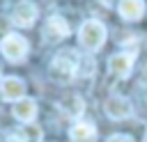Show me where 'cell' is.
Masks as SVG:
<instances>
[{
  "instance_id": "obj_1",
  "label": "cell",
  "mask_w": 147,
  "mask_h": 142,
  "mask_svg": "<svg viewBox=\"0 0 147 142\" xmlns=\"http://www.w3.org/2000/svg\"><path fill=\"white\" fill-rule=\"evenodd\" d=\"M78 60H80V55H78L76 50H60V53L53 57L51 66H48L51 80H55V82H60V85L71 82L74 76H78Z\"/></svg>"
},
{
  "instance_id": "obj_2",
  "label": "cell",
  "mask_w": 147,
  "mask_h": 142,
  "mask_svg": "<svg viewBox=\"0 0 147 142\" xmlns=\"http://www.w3.org/2000/svg\"><path fill=\"white\" fill-rule=\"evenodd\" d=\"M78 41L90 53L99 50L106 44V27H103V23L101 21H94V18L92 21H85L80 25V30H78Z\"/></svg>"
},
{
  "instance_id": "obj_3",
  "label": "cell",
  "mask_w": 147,
  "mask_h": 142,
  "mask_svg": "<svg viewBox=\"0 0 147 142\" xmlns=\"http://www.w3.org/2000/svg\"><path fill=\"white\" fill-rule=\"evenodd\" d=\"M0 50L2 55L9 60V62H21L25 55H28V41L21 37V34H5L2 37V44H0Z\"/></svg>"
},
{
  "instance_id": "obj_4",
  "label": "cell",
  "mask_w": 147,
  "mask_h": 142,
  "mask_svg": "<svg viewBox=\"0 0 147 142\" xmlns=\"http://www.w3.org/2000/svg\"><path fill=\"white\" fill-rule=\"evenodd\" d=\"M103 110H106V115H108L110 119H126V117L133 112V105H131V101H129L126 96L113 94V96L106 98Z\"/></svg>"
},
{
  "instance_id": "obj_5",
  "label": "cell",
  "mask_w": 147,
  "mask_h": 142,
  "mask_svg": "<svg viewBox=\"0 0 147 142\" xmlns=\"http://www.w3.org/2000/svg\"><path fill=\"white\" fill-rule=\"evenodd\" d=\"M11 21H14L18 27H32L34 21H37V7H34L30 0L16 2L14 11H11Z\"/></svg>"
},
{
  "instance_id": "obj_6",
  "label": "cell",
  "mask_w": 147,
  "mask_h": 142,
  "mask_svg": "<svg viewBox=\"0 0 147 142\" xmlns=\"http://www.w3.org/2000/svg\"><path fill=\"white\" fill-rule=\"evenodd\" d=\"M108 69L115 78H129L133 69V53H115L108 60Z\"/></svg>"
},
{
  "instance_id": "obj_7",
  "label": "cell",
  "mask_w": 147,
  "mask_h": 142,
  "mask_svg": "<svg viewBox=\"0 0 147 142\" xmlns=\"http://www.w3.org/2000/svg\"><path fill=\"white\" fill-rule=\"evenodd\" d=\"M69 23L62 18V16H51L48 21H46V27H44V39L46 41H60V39H64V37H69Z\"/></svg>"
},
{
  "instance_id": "obj_8",
  "label": "cell",
  "mask_w": 147,
  "mask_h": 142,
  "mask_svg": "<svg viewBox=\"0 0 147 142\" xmlns=\"http://www.w3.org/2000/svg\"><path fill=\"white\" fill-rule=\"evenodd\" d=\"M0 94H2L5 101H14L16 103V101H21L25 96V82L21 78H16V76H7L0 82Z\"/></svg>"
},
{
  "instance_id": "obj_9",
  "label": "cell",
  "mask_w": 147,
  "mask_h": 142,
  "mask_svg": "<svg viewBox=\"0 0 147 142\" xmlns=\"http://www.w3.org/2000/svg\"><path fill=\"white\" fill-rule=\"evenodd\" d=\"M11 112H14V117H16L18 121H23V124H32V119L37 117V101L23 96L21 101L14 103V110H11Z\"/></svg>"
},
{
  "instance_id": "obj_10",
  "label": "cell",
  "mask_w": 147,
  "mask_h": 142,
  "mask_svg": "<svg viewBox=\"0 0 147 142\" xmlns=\"http://www.w3.org/2000/svg\"><path fill=\"white\" fill-rule=\"evenodd\" d=\"M71 142H96V128L90 121H76L69 131Z\"/></svg>"
},
{
  "instance_id": "obj_11",
  "label": "cell",
  "mask_w": 147,
  "mask_h": 142,
  "mask_svg": "<svg viewBox=\"0 0 147 142\" xmlns=\"http://www.w3.org/2000/svg\"><path fill=\"white\" fill-rule=\"evenodd\" d=\"M117 11L124 21H138L145 14V0H119Z\"/></svg>"
},
{
  "instance_id": "obj_12",
  "label": "cell",
  "mask_w": 147,
  "mask_h": 142,
  "mask_svg": "<svg viewBox=\"0 0 147 142\" xmlns=\"http://www.w3.org/2000/svg\"><path fill=\"white\" fill-rule=\"evenodd\" d=\"M60 108H62V112H64L67 117L78 119V117L85 112V101H83V96H78V94H67V96L60 101Z\"/></svg>"
},
{
  "instance_id": "obj_13",
  "label": "cell",
  "mask_w": 147,
  "mask_h": 142,
  "mask_svg": "<svg viewBox=\"0 0 147 142\" xmlns=\"http://www.w3.org/2000/svg\"><path fill=\"white\" fill-rule=\"evenodd\" d=\"M16 135H18L21 142H41L44 131H41V126H37V124H23Z\"/></svg>"
},
{
  "instance_id": "obj_14",
  "label": "cell",
  "mask_w": 147,
  "mask_h": 142,
  "mask_svg": "<svg viewBox=\"0 0 147 142\" xmlns=\"http://www.w3.org/2000/svg\"><path fill=\"white\" fill-rule=\"evenodd\" d=\"M92 71H94V62H92L90 57H80V60H78V73L92 76Z\"/></svg>"
},
{
  "instance_id": "obj_15",
  "label": "cell",
  "mask_w": 147,
  "mask_h": 142,
  "mask_svg": "<svg viewBox=\"0 0 147 142\" xmlns=\"http://www.w3.org/2000/svg\"><path fill=\"white\" fill-rule=\"evenodd\" d=\"M106 142H133L129 135H122V133H115V135H110Z\"/></svg>"
},
{
  "instance_id": "obj_16",
  "label": "cell",
  "mask_w": 147,
  "mask_h": 142,
  "mask_svg": "<svg viewBox=\"0 0 147 142\" xmlns=\"http://www.w3.org/2000/svg\"><path fill=\"white\" fill-rule=\"evenodd\" d=\"M2 142H21V140H18V135H7Z\"/></svg>"
},
{
  "instance_id": "obj_17",
  "label": "cell",
  "mask_w": 147,
  "mask_h": 142,
  "mask_svg": "<svg viewBox=\"0 0 147 142\" xmlns=\"http://www.w3.org/2000/svg\"><path fill=\"white\" fill-rule=\"evenodd\" d=\"M99 2H103V5H106V7H110V5H115V2H117V0H99Z\"/></svg>"
}]
</instances>
